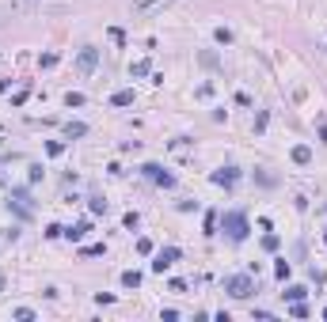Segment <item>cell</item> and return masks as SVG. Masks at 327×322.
I'll return each instance as SVG.
<instances>
[{
    "instance_id": "cell-1",
    "label": "cell",
    "mask_w": 327,
    "mask_h": 322,
    "mask_svg": "<svg viewBox=\"0 0 327 322\" xmlns=\"http://www.w3.org/2000/svg\"><path fill=\"white\" fill-rule=\"evenodd\" d=\"M221 231H225L232 243H244L247 239V231H251V224H247V212H240V209H228V212H221Z\"/></svg>"
},
{
    "instance_id": "cell-2",
    "label": "cell",
    "mask_w": 327,
    "mask_h": 322,
    "mask_svg": "<svg viewBox=\"0 0 327 322\" xmlns=\"http://www.w3.org/2000/svg\"><path fill=\"white\" fill-rule=\"evenodd\" d=\"M225 292L232 299H251V292H255V273H236V277H228L225 280Z\"/></svg>"
},
{
    "instance_id": "cell-3",
    "label": "cell",
    "mask_w": 327,
    "mask_h": 322,
    "mask_svg": "<svg viewBox=\"0 0 327 322\" xmlns=\"http://www.w3.org/2000/svg\"><path fill=\"white\" fill-rule=\"evenodd\" d=\"M8 209H15L23 220L34 216V201H31V193H27L23 186H12V190H8Z\"/></svg>"
},
{
    "instance_id": "cell-4",
    "label": "cell",
    "mask_w": 327,
    "mask_h": 322,
    "mask_svg": "<svg viewBox=\"0 0 327 322\" xmlns=\"http://www.w3.org/2000/svg\"><path fill=\"white\" fill-rule=\"evenodd\" d=\"M179 261V247H160L156 258H152V273H168Z\"/></svg>"
},
{
    "instance_id": "cell-5",
    "label": "cell",
    "mask_w": 327,
    "mask_h": 322,
    "mask_svg": "<svg viewBox=\"0 0 327 322\" xmlns=\"http://www.w3.org/2000/svg\"><path fill=\"white\" fill-rule=\"evenodd\" d=\"M141 174H145V178H152V182H156V186H164V190L175 186V174H168L160 163H145V167H141Z\"/></svg>"
},
{
    "instance_id": "cell-6",
    "label": "cell",
    "mask_w": 327,
    "mask_h": 322,
    "mask_svg": "<svg viewBox=\"0 0 327 322\" xmlns=\"http://www.w3.org/2000/svg\"><path fill=\"white\" fill-rule=\"evenodd\" d=\"M95 65H99V50H95V46H84V50L76 53V68H80V72H95Z\"/></svg>"
},
{
    "instance_id": "cell-7",
    "label": "cell",
    "mask_w": 327,
    "mask_h": 322,
    "mask_svg": "<svg viewBox=\"0 0 327 322\" xmlns=\"http://www.w3.org/2000/svg\"><path fill=\"white\" fill-rule=\"evenodd\" d=\"M175 0H133V12L137 15H156V12H164V8H171Z\"/></svg>"
},
{
    "instance_id": "cell-8",
    "label": "cell",
    "mask_w": 327,
    "mask_h": 322,
    "mask_svg": "<svg viewBox=\"0 0 327 322\" xmlns=\"http://www.w3.org/2000/svg\"><path fill=\"white\" fill-rule=\"evenodd\" d=\"M236 178H240L236 167H221V171L209 174V182H213V186H236Z\"/></svg>"
},
{
    "instance_id": "cell-9",
    "label": "cell",
    "mask_w": 327,
    "mask_h": 322,
    "mask_svg": "<svg viewBox=\"0 0 327 322\" xmlns=\"http://www.w3.org/2000/svg\"><path fill=\"white\" fill-rule=\"evenodd\" d=\"M92 231V224L88 220H80V224H72V228H65V235L61 239H69V243H84V235Z\"/></svg>"
},
{
    "instance_id": "cell-10",
    "label": "cell",
    "mask_w": 327,
    "mask_h": 322,
    "mask_svg": "<svg viewBox=\"0 0 327 322\" xmlns=\"http://www.w3.org/2000/svg\"><path fill=\"white\" fill-rule=\"evenodd\" d=\"M293 163H301V167H304V163H312V148H308V144H293Z\"/></svg>"
},
{
    "instance_id": "cell-11",
    "label": "cell",
    "mask_w": 327,
    "mask_h": 322,
    "mask_svg": "<svg viewBox=\"0 0 327 322\" xmlns=\"http://www.w3.org/2000/svg\"><path fill=\"white\" fill-rule=\"evenodd\" d=\"M289 273H293V266H289V261H285V258H278V261H274V277L282 280V285H285V280H289Z\"/></svg>"
},
{
    "instance_id": "cell-12",
    "label": "cell",
    "mask_w": 327,
    "mask_h": 322,
    "mask_svg": "<svg viewBox=\"0 0 327 322\" xmlns=\"http://www.w3.org/2000/svg\"><path fill=\"white\" fill-rule=\"evenodd\" d=\"M65 136H69V140H76V136H88V125H84V122H69V125H65Z\"/></svg>"
},
{
    "instance_id": "cell-13",
    "label": "cell",
    "mask_w": 327,
    "mask_h": 322,
    "mask_svg": "<svg viewBox=\"0 0 327 322\" xmlns=\"http://www.w3.org/2000/svg\"><path fill=\"white\" fill-rule=\"evenodd\" d=\"M282 296L289 299V304H297V299H304V296H308V288H304V285H289V288L282 292Z\"/></svg>"
},
{
    "instance_id": "cell-14",
    "label": "cell",
    "mask_w": 327,
    "mask_h": 322,
    "mask_svg": "<svg viewBox=\"0 0 327 322\" xmlns=\"http://www.w3.org/2000/svg\"><path fill=\"white\" fill-rule=\"evenodd\" d=\"M111 106H133V91L126 87V91H114L111 95Z\"/></svg>"
},
{
    "instance_id": "cell-15",
    "label": "cell",
    "mask_w": 327,
    "mask_h": 322,
    "mask_svg": "<svg viewBox=\"0 0 327 322\" xmlns=\"http://www.w3.org/2000/svg\"><path fill=\"white\" fill-rule=\"evenodd\" d=\"M88 209L95 212V216H99V212L107 216V209H111V205H107V197H99V193H95V197H88Z\"/></svg>"
},
{
    "instance_id": "cell-16",
    "label": "cell",
    "mask_w": 327,
    "mask_h": 322,
    "mask_svg": "<svg viewBox=\"0 0 327 322\" xmlns=\"http://www.w3.org/2000/svg\"><path fill=\"white\" fill-rule=\"evenodd\" d=\"M122 288H141V273L137 269H126V273H122Z\"/></svg>"
},
{
    "instance_id": "cell-17",
    "label": "cell",
    "mask_w": 327,
    "mask_h": 322,
    "mask_svg": "<svg viewBox=\"0 0 327 322\" xmlns=\"http://www.w3.org/2000/svg\"><path fill=\"white\" fill-rule=\"evenodd\" d=\"M278 247H282V239H278L274 231H266V235H263V250H266V254H274Z\"/></svg>"
},
{
    "instance_id": "cell-18",
    "label": "cell",
    "mask_w": 327,
    "mask_h": 322,
    "mask_svg": "<svg viewBox=\"0 0 327 322\" xmlns=\"http://www.w3.org/2000/svg\"><path fill=\"white\" fill-rule=\"evenodd\" d=\"M221 228V212H206V235H217Z\"/></svg>"
},
{
    "instance_id": "cell-19",
    "label": "cell",
    "mask_w": 327,
    "mask_h": 322,
    "mask_svg": "<svg viewBox=\"0 0 327 322\" xmlns=\"http://www.w3.org/2000/svg\"><path fill=\"white\" fill-rule=\"evenodd\" d=\"M149 72H152L149 61H133V65H130V76H137V80H141V76H149Z\"/></svg>"
},
{
    "instance_id": "cell-20",
    "label": "cell",
    "mask_w": 327,
    "mask_h": 322,
    "mask_svg": "<svg viewBox=\"0 0 327 322\" xmlns=\"http://www.w3.org/2000/svg\"><path fill=\"white\" fill-rule=\"evenodd\" d=\"M289 315H293V318H308V307H304V299H297V304H289Z\"/></svg>"
},
{
    "instance_id": "cell-21",
    "label": "cell",
    "mask_w": 327,
    "mask_h": 322,
    "mask_svg": "<svg viewBox=\"0 0 327 322\" xmlns=\"http://www.w3.org/2000/svg\"><path fill=\"white\" fill-rule=\"evenodd\" d=\"M84 103H88V99H84L80 91H69V95H65V106H69V110H72V106H84Z\"/></svg>"
},
{
    "instance_id": "cell-22",
    "label": "cell",
    "mask_w": 327,
    "mask_h": 322,
    "mask_svg": "<svg viewBox=\"0 0 327 322\" xmlns=\"http://www.w3.org/2000/svg\"><path fill=\"white\" fill-rule=\"evenodd\" d=\"M80 254H84V258H99V254H107V247H103V243H95V247H84Z\"/></svg>"
},
{
    "instance_id": "cell-23",
    "label": "cell",
    "mask_w": 327,
    "mask_h": 322,
    "mask_svg": "<svg viewBox=\"0 0 327 322\" xmlns=\"http://www.w3.org/2000/svg\"><path fill=\"white\" fill-rule=\"evenodd\" d=\"M213 38H217L221 46H228V42H232V31H228V27H217V31H213Z\"/></svg>"
},
{
    "instance_id": "cell-24",
    "label": "cell",
    "mask_w": 327,
    "mask_h": 322,
    "mask_svg": "<svg viewBox=\"0 0 327 322\" xmlns=\"http://www.w3.org/2000/svg\"><path fill=\"white\" fill-rule=\"evenodd\" d=\"M42 163H31V174H27V178H31V186H34V182H42Z\"/></svg>"
},
{
    "instance_id": "cell-25",
    "label": "cell",
    "mask_w": 327,
    "mask_h": 322,
    "mask_svg": "<svg viewBox=\"0 0 327 322\" xmlns=\"http://www.w3.org/2000/svg\"><path fill=\"white\" fill-rule=\"evenodd\" d=\"M198 61H202V65H206V68H217V65H221V61H217V53H209V50H206V53H202V57H198Z\"/></svg>"
},
{
    "instance_id": "cell-26",
    "label": "cell",
    "mask_w": 327,
    "mask_h": 322,
    "mask_svg": "<svg viewBox=\"0 0 327 322\" xmlns=\"http://www.w3.org/2000/svg\"><path fill=\"white\" fill-rule=\"evenodd\" d=\"M57 65V53H42L38 57V68H53Z\"/></svg>"
},
{
    "instance_id": "cell-27",
    "label": "cell",
    "mask_w": 327,
    "mask_h": 322,
    "mask_svg": "<svg viewBox=\"0 0 327 322\" xmlns=\"http://www.w3.org/2000/svg\"><path fill=\"white\" fill-rule=\"evenodd\" d=\"M61 235H65L61 224H50V228H46V239H61Z\"/></svg>"
},
{
    "instance_id": "cell-28",
    "label": "cell",
    "mask_w": 327,
    "mask_h": 322,
    "mask_svg": "<svg viewBox=\"0 0 327 322\" xmlns=\"http://www.w3.org/2000/svg\"><path fill=\"white\" fill-rule=\"evenodd\" d=\"M27 95H31V87H23V91H15V95H12V106H23V103H27Z\"/></svg>"
},
{
    "instance_id": "cell-29",
    "label": "cell",
    "mask_w": 327,
    "mask_h": 322,
    "mask_svg": "<svg viewBox=\"0 0 327 322\" xmlns=\"http://www.w3.org/2000/svg\"><path fill=\"white\" fill-rule=\"evenodd\" d=\"M122 224H126V228L133 231V228H137V224H141V216H137V212H126V216H122Z\"/></svg>"
},
{
    "instance_id": "cell-30",
    "label": "cell",
    "mask_w": 327,
    "mask_h": 322,
    "mask_svg": "<svg viewBox=\"0 0 327 322\" xmlns=\"http://www.w3.org/2000/svg\"><path fill=\"white\" fill-rule=\"evenodd\" d=\"M46 152H50V155H61L65 152V140H50V144H46Z\"/></svg>"
},
{
    "instance_id": "cell-31",
    "label": "cell",
    "mask_w": 327,
    "mask_h": 322,
    "mask_svg": "<svg viewBox=\"0 0 327 322\" xmlns=\"http://www.w3.org/2000/svg\"><path fill=\"white\" fill-rule=\"evenodd\" d=\"M15 318H23V322H31V318H34V311H31V307H15Z\"/></svg>"
},
{
    "instance_id": "cell-32",
    "label": "cell",
    "mask_w": 327,
    "mask_h": 322,
    "mask_svg": "<svg viewBox=\"0 0 327 322\" xmlns=\"http://www.w3.org/2000/svg\"><path fill=\"white\" fill-rule=\"evenodd\" d=\"M137 250L141 254H152V239H137Z\"/></svg>"
},
{
    "instance_id": "cell-33",
    "label": "cell",
    "mask_w": 327,
    "mask_h": 322,
    "mask_svg": "<svg viewBox=\"0 0 327 322\" xmlns=\"http://www.w3.org/2000/svg\"><path fill=\"white\" fill-rule=\"evenodd\" d=\"M316 133H320V140L327 144V122H320V125H316Z\"/></svg>"
},
{
    "instance_id": "cell-34",
    "label": "cell",
    "mask_w": 327,
    "mask_h": 322,
    "mask_svg": "<svg viewBox=\"0 0 327 322\" xmlns=\"http://www.w3.org/2000/svg\"><path fill=\"white\" fill-rule=\"evenodd\" d=\"M0 292H4V273H0Z\"/></svg>"
},
{
    "instance_id": "cell-35",
    "label": "cell",
    "mask_w": 327,
    "mask_h": 322,
    "mask_svg": "<svg viewBox=\"0 0 327 322\" xmlns=\"http://www.w3.org/2000/svg\"><path fill=\"white\" fill-rule=\"evenodd\" d=\"M323 318H327V311H323Z\"/></svg>"
},
{
    "instance_id": "cell-36",
    "label": "cell",
    "mask_w": 327,
    "mask_h": 322,
    "mask_svg": "<svg viewBox=\"0 0 327 322\" xmlns=\"http://www.w3.org/2000/svg\"><path fill=\"white\" fill-rule=\"evenodd\" d=\"M323 243H327V235H323Z\"/></svg>"
}]
</instances>
